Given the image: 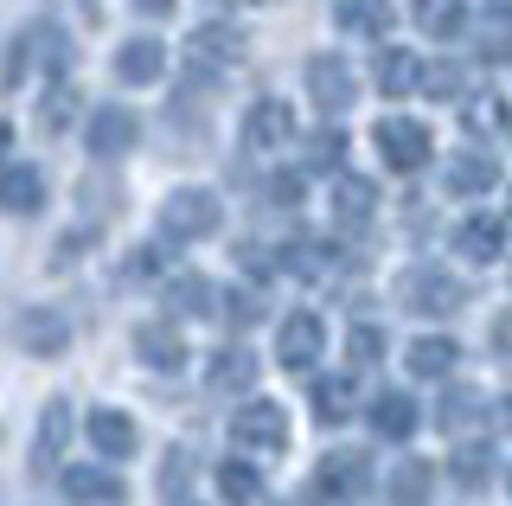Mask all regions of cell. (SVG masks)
<instances>
[{"instance_id":"cell-1","label":"cell","mask_w":512,"mask_h":506,"mask_svg":"<svg viewBox=\"0 0 512 506\" xmlns=\"http://www.w3.org/2000/svg\"><path fill=\"white\" fill-rule=\"evenodd\" d=\"M218 225H224V205H218V193H205V186H173V193L160 199V237H167V244L218 237Z\"/></svg>"},{"instance_id":"cell-2","label":"cell","mask_w":512,"mask_h":506,"mask_svg":"<svg viewBox=\"0 0 512 506\" xmlns=\"http://www.w3.org/2000/svg\"><path fill=\"white\" fill-rule=\"evenodd\" d=\"M231 442L244 455H282L288 449V410L276 398H250L244 410L231 417Z\"/></svg>"},{"instance_id":"cell-3","label":"cell","mask_w":512,"mask_h":506,"mask_svg":"<svg viewBox=\"0 0 512 506\" xmlns=\"http://www.w3.org/2000/svg\"><path fill=\"white\" fill-rule=\"evenodd\" d=\"M372 141H378V154H384V167L391 173H423L429 167V129L416 116H384L378 129H372Z\"/></svg>"},{"instance_id":"cell-4","label":"cell","mask_w":512,"mask_h":506,"mask_svg":"<svg viewBox=\"0 0 512 506\" xmlns=\"http://www.w3.org/2000/svg\"><path fill=\"white\" fill-rule=\"evenodd\" d=\"M372 487V462H365L359 449H333L327 462L314 468V500H327V506H352Z\"/></svg>"},{"instance_id":"cell-5","label":"cell","mask_w":512,"mask_h":506,"mask_svg":"<svg viewBox=\"0 0 512 506\" xmlns=\"http://www.w3.org/2000/svg\"><path fill=\"white\" fill-rule=\"evenodd\" d=\"M295 141V109H288V97H256L244 109V148L256 154H276Z\"/></svg>"},{"instance_id":"cell-6","label":"cell","mask_w":512,"mask_h":506,"mask_svg":"<svg viewBox=\"0 0 512 506\" xmlns=\"http://www.w3.org/2000/svg\"><path fill=\"white\" fill-rule=\"evenodd\" d=\"M397 295H404L410 314H455L461 302H468V289H461L448 270H410L404 282H397Z\"/></svg>"},{"instance_id":"cell-7","label":"cell","mask_w":512,"mask_h":506,"mask_svg":"<svg viewBox=\"0 0 512 506\" xmlns=\"http://www.w3.org/2000/svg\"><path fill=\"white\" fill-rule=\"evenodd\" d=\"M320 346H327V327H320V314H288L282 334H276V366H288V372H314V366H320Z\"/></svg>"},{"instance_id":"cell-8","label":"cell","mask_w":512,"mask_h":506,"mask_svg":"<svg viewBox=\"0 0 512 506\" xmlns=\"http://www.w3.org/2000/svg\"><path fill=\"white\" fill-rule=\"evenodd\" d=\"M135 135H141V122H135V109H122V103H103L90 116V129H84L96 161H122V154L135 148Z\"/></svg>"},{"instance_id":"cell-9","label":"cell","mask_w":512,"mask_h":506,"mask_svg":"<svg viewBox=\"0 0 512 506\" xmlns=\"http://www.w3.org/2000/svg\"><path fill=\"white\" fill-rule=\"evenodd\" d=\"M308 97H314V109H327V116L352 109V65H346L340 52L308 58Z\"/></svg>"},{"instance_id":"cell-10","label":"cell","mask_w":512,"mask_h":506,"mask_svg":"<svg viewBox=\"0 0 512 506\" xmlns=\"http://www.w3.org/2000/svg\"><path fill=\"white\" fill-rule=\"evenodd\" d=\"M135 353H141V366H154V372H180L186 366V334L173 321H148V327H135Z\"/></svg>"},{"instance_id":"cell-11","label":"cell","mask_w":512,"mask_h":506,"mask_svg":"<svg viewBox=\"0 0 512 506\" xmlns=\"http://www.w3.org/2000/svg\"><path fill=\"white\" fill-rule=\"evenodd\" d=\"M455 250L468 263H493L506 250V218H493V212H474V218H461L455 225Z\"/></svg>"},{"instance_id":"cell-12","label":"cell","mask_w":512,"mask_h":506,"mask_svg":"<svg viewBox=\"0 0 512 506\" xmlns=\"http://www.w3.org/2000/svg\"><path fill=\"white\" fill-rule=\"evenodd\" d=\"M237 58H244V33H237L231 20H212V26H199V33H192V65L224 71V65H237Z\"/></svg>"},{"instance_id":"cell-13","label":"cell","mask_w":512,"mask_h":506,"mask_svg":"<svg viewBox=\"0 0 512 506\" xmlns=\"http://www.w3.org/2000/svg\"><path fill=\"white\" fill-rule=\"evenodd\" d=\"M90 442H96V455H109V462H122V455H135V442H141V430H135V417L128 410H90Z\"/></svg>"},{"instance_id":"cell-14","label":"cell","mask_w":512,"mask_h":506,"mask_svg":"<svg viewBox=\"0 0 512 506\" xmlns=\"http://www.w3.org/2000/svg\"><path fill=\"white\" fill-rule=\"evenodd\" d=\"M39 205H45V173L39 167H0V212L32 218Z\"/></svg>"},{"instance_id":"cell-15","label":"cell","mask_w":512,"mask_h":506,"mask_svg":"<svg viewBox=\"0 0 512 506\" xmlns=\"http://www.w3.org/2000/svg\"><path fill=\"white\" fill-rule=\"evenodd\" d=\"M218 302H224L218 282H205V276H173L167 282V314H180V321H192V314H199V321H212V314H224Z\"/></svg>"},{"instance_id":"cell-16","label":"cell","mask_w":512,"mask_h":506,"mask_svg":"<svg viewBox=\"0 0 512 506\" xmlns=\"http://www.w3.org/2000/svg\"><path fill=\"white\" fill-rule=\"evenodd\" d=\"M20 346L39 353V359H58L64 346H71V327H64V314H52V308H26L20 314Z\"/></svg>"},{"instance_id":"cell-17","label":"cell","mask_w":512,"mask_h":506,"mask_svg":"<svg viewBox=\"0 0 512 506\" xmlns=\"http://www.w3.org/2000/svg\"><path fill=\"white\" fill-rule=\"evenodd\" d=\"M493 180H500L493 154H455V161H448V173H442L448 199H480V193H493Z\"/></svg>"},{"instance_id":"cell-18","label":"cell","mask_w":512,"mask_h":506,"mask_svg":"<svg viewBox=\"0 0 512 506\" xmlns=\"http://www.w3.org/2000/svg\"><path fill=\"white\" fill-rule=\"evenodd\" d=\"M333 20H340V33H352V39H384L391 20H397V7L391 0H340Z\"/></svg>"},{"instance_id":"cell-19","label":"cell","mask_w":512,"mask_h":506,"mask_svg":"<svg viewBox=\"0 0 512 506\" xmlns=\"http://www.w3.org/2000/svg\"><path fill=\"white\" fill-rule=\"evenodd\" d=\"M404 366H410L416 378H448V372L461 366V346L448 340V334H423V340L404 346Z\"/></svg>"},{"instance_id":"cell-20","label":"cell","mask_w":512,"mask_h":506,"mask_svg":"<svg viewBox=\"0 0 512 506\" xmlns=\"http://www.w3.org/2000/svg\"><path fill=\"white\" fill-rule=\"evenodd\" d=\"M416 404H410V391H378L372 398V430L384 436V442H410L416 436Z\"/></svg>"},{"instance_id":"cell-21","label":"cell","mask_w":512,"mask_h":506,"mask_svg":"<svg viewBox=\"0 0 512 506\" xmlns=\"http://www.w3.org/2000/svg\"><path fill=\"white\" fill-rule=\"evenodd\" d=\"M32 58H39L45 90L64 84V71H71V39H64V26H52V20H32Z\"/></svg>"},{"instance_id":"cell-22","label":"cell","mask_w":512,"mask_h":506,"mask_svg":"<svg viewBox=\"0 0 512 506\" xmlns=\"http://www.w3.org/2000/svg\"><path fill=\"white\" fill-rule=\"evenodd\" d=\"M378 212V186L365 180V173H340V186H333V218L340 225H372Z\"/></svg>"},{"instance_id":"cell-23","label":"cell","mask_w":512,"mask_h":506,"mask_svg":"<svg viewBox=\"0 0 512 506\" xmlns=\"http://www.w3.org/2000/svg\"><path fill=\"white\" fill-rule=\"evenodd\" d=\"M64 442H71V404L52 398V404H45V417H39V436H32V462L52 468L58 455H64Z\"/></svg>"},{"instance_id":"cell-24","label":"cell","mask_w":512,"mask_h":506,"mask_svg":"<svg viewBox=\"0 0 512 506\" xmlns=\"http://www.w3.org/2000/svg\"><path fill=\"white\" fill-rule=\"evenodd\" d=\"M64 494H71L77 506H116L122 481L109 468H64Z\"/></svg>"},{"instance_id":"cell-25","label":"cell","mask_w":512,"mask_h":506,"mask_svg":"<svg viewBox=\"0 0 512 506\" xmlns=\"http://www.w3.org/2000/svg\"><path fill=\"white\" fill-rule=\"evenodd\" d=\"M167 71V52H160V39H128L116 52V77L122 84H154V77Z\"/></svg>"},{"instance_id":"cell-26","label":"cell","mask_w":512,"mask_h":506,"mask_svg":"<svg viewBox=\"0 0 512 506\" xmlns=\"http://www.w3.org/2000/svg\"><path fill=\"white\" fill-rule=\"evenodd\" d=\"M218 494H224V506H256L263 500V474L244 455H231V462H218Z\"/></svg>"},{"instance_id":"cell-27","label":"cell","mask_w":512,"mask_h":506,"mask_svg":"<svg viewBox=\"0 0 512 506\" xmlns=\"http://www.w3.org/2000/svg\"><path fill=\"white\" fill-rule=\"evenodd\" d=\"M416 26L429 39H461L468 33V7L461 0H416Z\"/></svg>"},{"instance_id":"cell-28","label":"cell","mask_w":512,"mask_h":506,"mask_svg":"<svg viewBox=\"0 0 512 506\" xmlns=\"http://www.w3.org/2000/svg\"><path fill=\"white\" fill-rule=\"evenodd\" d=\"M352 404H359V391H352V372H340V378H314V417H320V423H346Z\"/></svg>"},{"instance_id":"cell-29","label":"cell","mask_w":512,"mask_h":506,"mask_svg":"<svg viewBox=\"0 0 512 506\" xmlns=\"http://www.w3.org/2000/svg\"><path fill=\"white\" fill-rule=\"evenodd\" d=\"M340 173L346 167V135L340 129H314L308 141H301V173Z\"/></svg>"},{"instance_id":"cell-30","label":"cell","mask_w":512,"mask_h":506,"mask_svg":"<svg viewBox=\"0 0 512 506\" xmlns=\"http://www.w3.org/2000/svg\"><path fill=\"white\" fill-rule=\"evenodd\" d=\"M378 90H384V97H410V90H423V65H416L410 52H384L378 58Z\"/></svg>"},{"instance_id":"cell-31","label":"cell","mask_w":512,"mask_h":506,"mask_svg":"<svg viewBox=\"0 0 512 506\" xmlns=\"http://www.w3.org/2000/svg\"><path fill=\"white\" fill-rule=\"evenodd\" d=\"M212 385L218 391H250L256 385V359L244 353V346H224V353L212 359Z\"/></svg>"},{"instance_id":"cell-32","label":"cell","mask_w":512,"mask_h":506,"mask_svg":"<svg viewBox=\"0 0 512 506\" xmlns=\"http://www.w3.org/2000/svg\"><path fill=\"white\" fill-rule=\"evenodd\" d=\"M474 417H480V391L474 385H455L442 398V410H436V423H442L448 436H455V430H474Z\"/></svg>"},{"instance_id":"cell-33","label":"cell","mask_w":512,"mask_h":506,"mask_svg":"<svg viewBox=\"0 0 512 506\" xmlns=\"http://www.w3.org/2000/svg\"><path fill=\"white\" fill-rule=\"evenodd\" d=\"M448 468H455L461 487H487V481H493V449H487V442H461Z\"/></svg>"},{"instance_id":"cell-34","label":"cell","mask_w":512,"mask_h":506,"mask_svg":"<svg viewBox=\"0 0 512 506\" xmlns=\"http://www.w3.org/2000/svg\"><path fill=\"white\" fill-rule=\"evenodd\" d=\"M429 481H436V474H429V462H416V455H410V462L391 474V500H397V506H423V500H429Z\"/></svg>"},{"instance_id":"cell-35","label":"cell","mask_w":512,"mask_h":506,"mask_svg":"<svg viewBox=\"0 0 512 506\" xmlns=\"http://www.w3.org/2000/svg\"><path fill=\"white\" fill-rule=\"evenodd\" d=\"M333 263V250L320 244V237H295V244H282V270H295V276H320Z\"/></svg>"},{"instance_id":"cell-36","label":"cell","mask_w":512,"mask_h":506,"mask_svg":"<svg viewBox=\"0 0 512 506\" xmlns=\"http://www.w3.org/2000/svg\"><path fill=\"white\" fill-rule=\"evenodd\" d=\"M384 359V334L372 321H359V327H346V366L352 372H365V366H378Z\"/></svg>"},{"instance_id":"cell-37","label":"cell","mask_w":512,"mask_h":506,"mask_svg":"<svg viewBox=\"0 0 512 506\" xmlns=\"http://www.w3.org/2000/svg\"><path fill=\"white\" fill-rule=\"evenodd\" d=\"M71 116H77V90H71V84H52V90L39 97V129H45V135H58Z\"/></svg>"},{"instance_id":"cell-38","label":"cell","mask_w":512,"mask_h":506,"mask_svg":"<svg viewBox=\"0 0 512 506\" xmlns=\"http://www.w3.org/2000/svg\"><path fill=\"white\" fill-rule=\"evenodd\" d=\"M461 122H468L474 135H493V129H512V109H506V97H474L461 109Z\"/></svg>"},{"instance_id":"cell-39","label":"cell","mask_w":512,"mask_h":506,"mask_svg":"<svg viewBox=\"0 0 512 506\" xmlns=\"http://www.w3.org/2000/svg\"><path fill=\"white\" fill-rule=\"evenodd\" d=\"M224 321H231V327H256V321H263V295H256V289H231V295H224Z\"/></svg>"},{"instance_id":"cell-40","label":"cell","mask_w":512,"mask_h":506,"mask_svg":"<svg viewBox=\"0 0 512 506\" xmlns=\"http://www.w3.org/2000/svg\"><path fill=\"white\" fill-rule=\"evenodd\" d=\"M423 90H429L436 103H455V97H461V71H455V65H429V71H423Z\"/></svg>"},{"instance_id":"cell-41","label":"cell","mask_w":512,"mask_h":506,"mask_svg":"<svg viewBox=\"0 0 512 506\" xmlns=\"http://www.w3.org/2000/svg\"><path fill=\"white\" fill-rule=\"evenodd\" d=\"M301 186H308L301 173H276V180H269V205H295V199H301Z\"/></svg>"},{"instance_id":"cell-42","label":"cell","mask_w":512,"mask_h":506,"mask_svg":"<svg viewBox=\"0 0 512 506\" xmlns=\"http://www.w3.org/2000/svg\"><path fill=\"white\" fill-rule=\"evenodd\" d=\"M480 58H487V65H500V58H512V33H500V26H493V33L480 39Z\"/></svg>"},{"instance_id":"cell-43","label":"cell","mask_w":512,"mask_h":506,"mask_svg":"<svg viewBox=\"0 0 512 506\" xmlns=\"http://www.w3.org/2000/svg\"><path fill=\"white\" fill-rule=\"evenodd\" d=\"M180 487H186V449H173L167 455V494H180Z\"/></svg>"},{"instance_id":"cell-44","label":"cell","mask_w":512,"mask_h":506,"mask_svg":"<svg viewBox=\"0 0 512 506\" xmlns=\"http://www.w3.org/2000/svg\"><path fill=\"white\" fill-rule=\"evenodd\" d=\"M493 346H500V359H512V314L493 321Z\"/></svg>"},{"instance_id":"cell-45","label":"cell","mask_w":512,"mask_h":506,"mask_svg":"<svg viewBox=\"0 0 512 506\" xmlns=\"http://www.w3.org/2000/svg\"><path fill=\"white\" fill-rule=\"evenodd\" d=\"M173 7H180V0H135V13H148V20H167Z\"/></svg>"},{"instance_id":"cell-46","label":"cell","mask_w":512,"mask_h":506,"mask_svg":"<svg viewBox=\"0 0 512 506\" xmlns=\"http://www.w3.org/2000/svg\"><path fill=\"white\" fill-rule=\"evenodd\" d=\"M154 270H160V250L141 244V250H135V276H154Z\"/></svg>"},{"instance_id":"cell-47","label":"cell","mask_w":512,"mask_h":506,"mask_svg":"<svg viewBox=\"0 0 512 506\" xmlns=\"http://www.w3.org/2000/svg\"><path fill=\"white\" fill-rule=\"evenodd\" d=\"M7 154H13V122L0 116V161H7Z\"/></svg>"},{"instance_id":"cell-48","label":"cell","mask_w":512,"mask_h":506,"mask_svg":"<svg viewBox=\"0 0 512 506\" xmlns=\"http://www.w3.org/2000/svg\"><path fill=\"white\" fill-rule=\"evenodd\" d=\"M487 13L493 20H512V0H487Z\"/></svg>"},{"instance_id":"cell-49","label":"cell","mask_w":512,"mask_h":506,"mask_svg":"<svg viewBox=\"0 0 512 506\" xmlns=\"http://www.w3.org/2000/svg\"><path fill=\"white\" fill-rule=\"evenodd\" d=\"M493 417H500V430H512V398H500V410H493Z\"/></svg>"},{"instance_id":"cell-50","label":"cell","mask_w":512,"mask_h":506,"mask_svg":"<svg viewBox=\"0 0 512 506\" xmlns=\"http://www.w3.org/2000/svg\"><path fill=\"white\" fill-rule=\"evenodd\" d=\"M506 494H512V462H506Z\"/></svg>"},{"instance_id":"cell-51","label":"cell","mask_w":512,"mask_h":506,"mask_svg":"<svg viewBox=\"0 0 512 506\" xmlns=\"http://www.w3.org/2000/svg\"><path fill=\"white\" fill-rule=\"evenodd\" d=\"M506 218H512V205H506Z\"/></svg>"}]
</instances>
